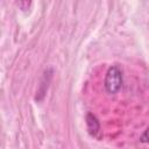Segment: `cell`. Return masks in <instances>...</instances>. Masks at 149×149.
Returning <instances> with one entry per match:
<instances>
[{"mask_svg": "<svg viewBox=\"0 0 149 149\" xmlns=\"http://www.w3.org/2000/svg\"><path fill=\"white\" fill-rule=\"evenodd\" d=\"M86 126H87V130L91 135H95L100 129V123H99L97 116L92 113H87V115H86Z\"/></svg>", "mask_w": 149, "mask_h": 149, "instance_id": "7a4b0ae2", "label": "cell"}, {"mask_svg": "<svg viewBox=\"0 0 149 149\" xmlns=\"http://www.w3.org/2000/svg\"><path fill=\"white\" fill-rule=\"evenodd\" d=\"M121 86H122V72L119 66L113 65L106 72L105 88L108 93L115 94L120 91Z\"/></svg>", "mask_w": 149, "mask_h": 149, "instance_id": "6da1fadb", "label": "cell"}, {"mask_svg": "<svg viewBox=\"0 0 149 149\" xmlns=\"http://www.w3.org/2000/svg\"><path fill=\"white\" fill-rule=\"evenodd\" d=\"M141 141L144 142V143H149V127L144 130V133L142 134L141 136Z\"/></svg>", "mask_w": 149, "mask_h": 149, "instance_id": "3957f363", "label": "cell"}]
</instances>
